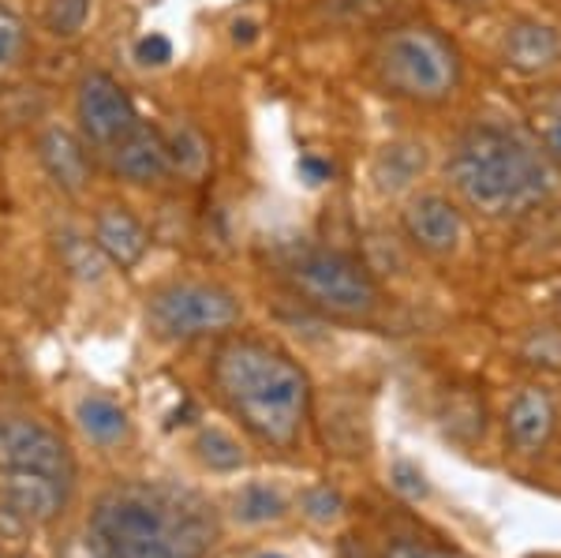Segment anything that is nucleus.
I'll return each instance as SVG.
<instances>
[{
  "instance_id": "obj_20",
  "label": "nucleus",
  "mask_w": 561,
  "mask_h": 558,
  "mask_svg": "<svg viewBox=\"0 0 561 558\" xmlns=\"http://www.w3.org/2000/svg\"><path fill=\"white\" fill-rule=\"evenodd\" d=\"M195 454L198 462L206 465L210 472H237L243 469V449L229 431L221 428H203L195 439Z\"/></svg>"
},
{
  "instance_id": "obj_9",
  "label": "nucleus",
  "mask_w": 561,
  "mask_h": 558,
  "mask_svg": "<svg viewBox=\"0 0 561 558\" xmlns=\"http://www.w3.org/2000/svg\"><path fill=\"white\" fill-rule=\"evenodd\" d=\"M71 483L42 472H0V510L20 517L23 525H53L65 514Z\"/></svg>"
},
{
  "instance_id": "obj_19",
  "label": "nucleus",
  "mask_w": 561,
  "mask_h": 558,
  "mask_svg": "<svg viewBox=\"0 0 561 558\" xmlns=\"http://www.w3.org/2000/svg\"><path fill=\"white\" fill-rule=\"evenodd\" d=\"M165 147H169V166L192 180L203 176L206 166H210V147H206V139L192 124H176V128L169 132Z\"/></svg>"
},
{
  "instance_id": "obj_4",
  "label": "nucleus",
  "mask_w": 561,
  "mask_h": 558,
  "mask_svg": "<svg viewBox=\"0 0 561 558\" xmlns=\"http://www.w3.org/2000/svg\"><path fill=\"white\" fill-rule=\"evenodd\" d=\"M378 76L401 98L442 102L454 94L460 65L449 42L431 26H401V31L386 34L382 49H378Z\"/></svg>"
},
{
  "instance_id": "obj_21",
  "label": "nucleus",
  "mask_w": 561,
  "mask_h": 558,
  "mask_svg": "<svg viewBox=\"0 0 561 558\" xmlns=\"http://www.w3.org/2000/svg\"><path fill=\"white\" fill-rule=\"evenodd\" d=\"M60 259H65V266L76 277H83V282H102L105 263H108L102 248L90 244L83 237H76V232H68V237L60 240Z\"/></svg>"
},
{
  "instance_id": "obj_33",
  "label": "nucleus",
  "mask_w": 561,
  "mask_h": 558,
  "mask_svg": "<svg viewBox=\"0 0 561 558\" xmlns=\"http://www.w3.org/2000/svg\"><path fill=\"white\" fill-rule=\"evenodd\" d=\"M12 558H34V555H26V551H20V555H12Z\"/></svg>"
},
{
  "instance_id": "obj_28",
  "label": "nucleus",
  "mask_w": 561,
  "mask_h": 558,
  "mask_svg": "<svg viewBox=\"0 0 561 558\" xmlns=\"http://www.w3.org/2000/svg\"><path fill=\"white\" fill-rule=\"evenodd\" d=\"M296 173H300L307 184H325V180L333 176V166L330 161H322V158H314V155H304L300 161H296Z\"/></svg>"
},
{
  "instance_id": "obj_32",
  "label": "nucleus",
  "mask_w": 561,
  "mask_h": 558,
  "mask_svg": "<svg viewBox=\"0 0 561 558\" xmlns=\"http://www.w3.org/2000/svg\"><path fill=\"white\" fill-rule=\"evenodd\" d=\"M259 558H288V555H277V551H270V555H259Z\"/></svg>"
},
{
  "instance_id": "obj_18",
  "label": "nucleus",
  "mask_w": 561,
  "mask_h": 558,
  "mask_svg": "<svg viewBox=\"0 0 561 558\" xmlns=\"http://www.w3.org/2000/svg\"><path fill=\"white\" fill-rule=\"evenodd\" d=\"M288 514V499L270 483H243L232 499V517L243 525H270Z\"/></svg>"
},
{
  "instance_id": "obj_29",
  "label": "nucleus",
  "mask_w": 561,
  "mask_h": 558,
  "mask_svg": "<svg viewBox=\"0 0 561 558\" xmlns=\"http://www.w3.org/2000/svg\"><path fill=\"white\" fill-rule=\"evenodd\" d=\"M542 147H547L554 158H561V94L554 102V113H550L547 128H542Z\"/></svg>"
},
{
  "instance_id": "obj_27",
  "label": "nucleus",
  "mask_w": 561,
  "mask_h": 558,
  "mask_svg": "<svg viewBox=\"0 0 561 558\" xmlns=\"http://www.w3.org/2000/svg\"><path fill=\"white\" fill-rule=\"evenodd\" d=\"M135 60L142 68H165L173 60V42L165 34H147V38L135 42Z\"/></svg>"
},
{
  "instance_id": "obj_22",
  "label": "nucleus",
  "mask_w": 561,
  "mask_h": 558,
  "mask_svg": "<svg viewBox=\"0 0 561 558\" xmlns=\"http://www.w3.org/2000/svg\"><path fill=\"white\" fill-rule=\"evenodd\" d=\"M90 15V0H49L45 8V31L53 38H76Z\"/></svg>"
},
{
  "instance_id": "obj_34",
  "label": "nucleus",
  "mask_w": 561,
  "mask_h": 558,
  "mask_svg": "<svg viewBox=\"0 0 561 558\" xmlns=\"http://www.w3.org/2000/svg\"><path fill=\"white\" fill-rule=\"evenodd\" d=\"M558 308H561V289H558Z\"/></svg>"
},
{
  "instance_id": "obj_1",
  "label": "nucleus",
  "mask_w": 561,
  "mask_h": 558,
  "mask_svg": "<svg viewBox=\"0 0 561 558\" xmlns=\"http://www.w3.org/2000/svg\"><path fill=\"white\" fill-rule=\"evenodd\" d=\"M87 544L102 558H206L221 521L210 499L165 480H124L98 494Z\"/></svg>"
},
{
  "instance_id": "obj_14",
  "label": "nucleus",
  "mask_w": 561,
  "mask_h": 558,
  "mask_svg": "<svg viewBox=\"0 0 561 558\" xmlns=\"http://www.w3.org/2000/svg\"><path fill=\"white\" fill-rule=\"evenodd\" d=\"M42 161L49 169V176L57 180L65 192L79 195L90 180V158H87V147L76 139L68 128H45L42 132Z\"/></svg>"
},
{
  "instance_id": "obj_7",
  "label": "nucleus",
  "mask_w": 561,
  "mask_h": 558,
  "mask_svg": "<svg viewBox=\"0 0 561 558\" xmlns=\"http://www.w3.org/2000/svg\"><path fill=\"white\" fill-rule=\"evenodd\" d=\"M0 472H42L71 483L76 462L60 431L34 417H0Z\"/></svg>"
},
{
  "instance_id": "obj_12",
  "label": "nucleus",
  "mask_w": 561,
  "mask_h": 558,
  "mask_svg": "<svg viewBox=\"0 0 561 558\" xmlns=\"http://www.w3.org/2000/svg\"><path fill=\"white\" fill-rule=\"evenodd\" d=\"M113 169L124 180H131V184H158V180H165L173 166H169V147L161 139V132L139 124L128 139L113 147Z\"/></svg>"
},
{
  "instance_id": "obj_16",
  "label": "nucleus",
  "mask_w": 561,
  "mask_h": 558,
  "mask_svg": "<svg viewBox=\"0 0 561 558\" xmlns=\"http://www.w3.org/2000/svg\"><path fill=\"white\" fill-rule=\"evenodd\" d=\"M76 420H79V428H83V435L98 446H116L131 435L128 412H124L113 398H102V394H87V398H79Z\"/></svg>"
},
{
  "instance_id": "obj_6",
  "label": "nucleus",
  "mask_w": 561,
  "mask_h": 558,
  "mask_svg": "<svg viewBox=\"0 0 561 558\" xmlns=\"http://www.w3.org/2000/svg\"><path fill=\"white\" fill-rule=\"evenodd\" d=\"M288 282L300 289V296L322 311L333 315H370L378 308V285L367 274L359 259L345 251H304L288 263Z\"/></svg>"
},
{
  "instance_id": "obj_8",
  "label": "nucleus",
  "mask_w": 561,
  "mask_h": 558,
  "mask_svg": "<svg viewBox=\"0 0 561 558\" xmlns=\"http://www.w3.org/2000/svg\"><path fill=\"white\" fill-rule=\"evenodd\" d=\"M76 113L79 128H83V135L94 147H116V143H124L142 124L128 90L116 83L108 71H87L79 79Z\"/></svg>"
},
{
  "instance_id": "obj_5",
  "label": "nucleus",
  "mask_w": 561,
  "mask_h": 558,
  "mask_svg": "<svg viewBox=\"0 0 561 558\" xmlns=\"http://www.w3.org/2000/svg\"><path fill=\"white\" fill-rule=\"evenodd\" d=\"M147 322L165 341L225 334L240 322V300L217 282H169L150 296Z\"/></svg>"
},
{
  "instance_id": "obj_26",
  "label": "nucleus",
  "mask_w": 561,
  "mask_h": 558,
  "mask_svg": "<svg viewBox=\"0 0 561 558\" xmlns=\"http://www.w3.org/2000/svg\"><path fill=\"white\" fill-rule=\"evenodd\" d=\"M382 558H465L442 544H427V539H393Z\"/></svg>"
},
{
  "instance_id": "obj_3",
  "label": "nucleus",
  "mask_w": 561,
  "mask_h": 558,
  "mask_svg": "<svg viewBox=\"0 0 561 558\" xmlns=\"http://www.w3.org/2000/svg\"><path fill=\"white\" fill-rule=\"evenodd\" d=\"M449 180L468 206L502 218L547 200L558 187V166L528 135L486 124L465 135L449 158Z\"/></svg>"
},
{
  "instance_id": "obj_31",
  "label": "nucleus",
  "mask_w": 561,
  "mask_h": 558,
  "mask_svg": "<svg viewBox=\"0 0 561 558\" xmlns=\"http://www.w3.org/2000/svg\"><path fill=\"white\" fill-rule=\"evenodd\" d=\"M68 558H102V555H98V551H94V547H90V544H83V547H71V551H68Z\"/></svg>"
},
{
  "instance_id": "obj_10",
  "label": "nucleus",
  "mask_w": 561,
  "mask_h": 558,
  "mask_svg": "<svg viewBox=\"0 0 561 558\" xmlns=\"http://www.w3.org/2000/svg\"><path fill=\"white\" fill-rule=\"evenodd\" d=\"M558 431V405L550 401L547 390L539 386H524L505 405V439L517 454L531 457L550 446Z\"/></svg>"
},
{
  "instance_id": "obj_30",
  "label": "nucleus",
  "mask_w": 561,
  "mask_h": 558,
  "mask_svg": "<svg viewBox=\"0 0 561 558\" xmlns=\"http://www.w3.org/2000/svg\"><path fill=\"white\" fill-rule=\"evenodd\" d=\"M259 38V23L255 20H237L232 23V42L237 45H251Z\"/></svg>"
},
{
  "instance_id": "obj_25",
  "label": "nucleus",
  "mask_w": 561,
  "mask_h": 558,
  "mask_svg": "<svg viewBox=\"0 0 561 558\" xmlns=\"http://www.w3.org/2000/svg\"><path fill=\"white\" fill-rule=\"evenodd\" d=\"M23 49V23L12 8L0 4V68L12 65L15 53Z\"/></svg>"
},
{
  "instance_id": "obj_11",
  "label": "nucleus",
  "mask_w": 561,
  "mask_h": 558,
  "mask_svg": "<svg viewBox=\"0 0 561 558\" xmlns=\"http://www.w3.org/2000/svg\"><path fill=\"white\" fill-rule=\"evenodd\" d=\"M404 232L427 255H454L460 237H465V218L442 195H420L404 210Z\"/></svg>"
},
{
  "instance_id": "obj_13",
  "label": "nucleus",
  "mask_w": 561,
  "mask_h": 558,
  "mask_svg": "<svg viewBox=\"0 0 561 558\" xmlns=\"http://www.w3.org/2000/svg\"><path fill=\"white\" fill-rule=\"evenodd\" d=\"M94 244L105 251L108 263H116L121 270H131L142 255H147L150 237L128 206H105L94 221Z\"/></svg>"
},
{
  "instance_id": "obj_24",
  "label": "nucleus",
  "mask_w": 561,
  "mask_h": 558,
  "mask_svg": "<svg viewBox=\"0 0 561 558\" xmlns=\"http://www.w3.org/2000/svg\"><path fill=\"white\" fill-rule=\"evenodd\" d=\"M389 483H393V491H401L404 499H427L431 494V480L423 476L420 465L412 462H397L393 469H389Z\"/></svg>"
},
{
  "instance_id": "obj_2",
  "label": "nucleus",
  "mask_w": 561,
  "mask_h": 558,
  "mask_svg": "<svg viewBox=\"0 0 561 558\" xmlns=\"http://www.w3.org/2000/svg\"><path fill=\"white\" fill-rule=\"evenodd\" d=\"M210 379L217 398L259 443L274 449L300 443L311 409V379L293 356L255 338H229L214 353Z\"/></svg>"
},
{
  "instance_id": "obj_15",
  "label": "nucleus",
  "mask_w": 561,
  "mask_h": 558,
  "mask_svg": "<svg viewBox=\"0 0 561 558\" xmlns=\"http://www.w3.org/2000/svg\"><path fill=\"white\" fill-rule=\"evenodd\" d=\"M558 53H561V38L554 26H547V23H517L505 34V57L520 71L550 68L558 60Z\"/></svg>"
},
{
  "instance_id": "obj_23",
  "label": "nucleus",
  "mask_w": 561,
  "mask_h": 558,
  "mask_svg": "<svg viewBox=\"0 0 561 558\" xmlns=\"http://www.w3.org/2000/svg\"><path fill=\"white\" fill-rule=\"evenodd\" d=\"M300 510L311 521H319V525H333V521L341 517V510H345V502H341V494L333 491V488H311V491H304V499H300Z\"/></svg>"
},
{
  "instance_id": "obj_17",
  "label": "nucleus",
  "mask_w": 561,
  "mask_h": 558,
  "mask_svg": "<svg viewBox=\"0 0 561 558\" xmlns=\"http://www.w3.org/2000/svg\"><path fill=\"white\" fill-rule=\"evenodd\" d=\"M423 166H427L423 147H415V143H389V147L378 150L375 166H370V176H375L378 192L397 195V192H404V187H412V180L423 173Z\"/></svg>"
}]
</instances>
